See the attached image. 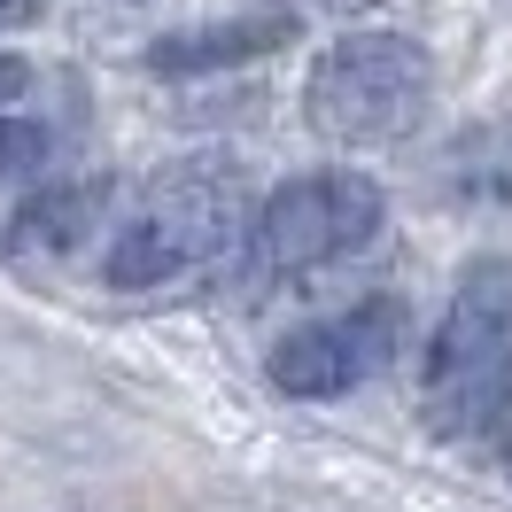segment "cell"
<instances>
[{
    "label": "cell",
    "instance_id": "obj_1",
    "mask_svg": "<svg viewBox=\"0 0 512 512\" xmlns=\"http://www.w3.org/2000/svg\"><path fill=\"white\" fill-rule=\"evenodd\" d=\"M249 218L256 202L233 163L218 156L171 163V171L117 194V225H109V249H101V288L156 295V288H179V280H202L225 256H241Z\"/></svg>",
    "mask_w": 512,
    "mask_h": 512
},
{
    "label": "cell",
    "instance_id": "obj_9",
    "mask_svg": "<svg viewBox=\"0 0 512 512\" xmlns=\"http://www.w3.org/2000/svg\"><path fill=\"white\" fill-rule=\"evenodd\" d=\"M24 86H32V70L16 63V55H0V109H8V101L24 94Z\"/></svg>",
    "mask_w": 512,
    "mask_h": 512
},
{
    "label": "cell",
    "instance_id": "obj_2",
    "mask_svg": "<svg viewBox=\"0 0 512 512\" xmlns=\"http://www.w3.org/2000/svg\"><path fill=\"white\" fill-rule=\"evenodd\" d=\"M505 396H512V256H474L435 342H427L419 404H427V427L481 435V427H497Z\"/></svg>",
    "mask_w": 512,
    "mask_h": 512
},
{
    "label": "cell",
    "instance_id": "obj_6",
    "mask_svg": "<svg viewBox=\"0 0 512 512\" xmlns=\"http://www.w3.org/2000/svg\"><path fill=\"white\" fill-rule=\"evenodd\" d=\"M117 194L125 187H109V179L39 194L32 210L8 225V264H16V272H39V280H63V272H78V264L101 272L109 225H117Z\"/></svg>",
    "mask_w": 512,
    "mask_h": 512
},
{
    "label": "cell",
    "instance_id": "obj_4",
    "mask_svg": "<svg viewBox=\"0 0 512 512\" xmlns=\"http://www.w3.org/2000/svg\"><path fill=\"white\" fill-rule=\"evenodd\" d=\"M381 218L388 202L365 171H311L256 202L241 264H249V280H303V272H326V264H350L357 249H373Z\"/></svg>",
    "mask_w": 512,
    "mask_h": 512
},
{
    "label": "cell",
    "instance_id": "obj_5",
    "mask_svg": "<svg viewBox=\"0 0 512 512\" xmlns=\"http://www.w3.org/2000/svg\"><path fill=\"white\" fill-rule=\"evenodd\" d=\"M404 334V311L396 303H365V311H342V319H319L288 334L272 350V388L280 396H303V404H326V396H350L388 365Z\"/></svg>",
    "mask_w": 512,
    "mask_h": 512
},
{
    "label": "cell",
    "instance_id": "obj_11",
    "mask_svg": "<svg viewBox=\"0 0 512 512\" xmlns=\"http://www.w3.org/2000/svg\"><path fill=\"white\" fill-rule=\"evenodd\" d=\"M319 8H334V16H365V8H381V0H319Z\"/></svg>",
    "mask_w": 512,
    "mask_h": 512
},
{
    "label": "cell",
    "instance_id": "obj_10",
    "mask_svg": "<svg viewBox=\"0 0 512 512\" xmlns=\"http://www.w3.org/2000/svg\"><path fill=\"white\" fill-rule=\"evenodd\" d=\"M47 0H0V32H16V24H32Z\"/></svg>",
    "mask_w": 512,
    "mask_h": 512
},
{
    "label": "cell",
    "instance_id": "obj_7",
    "mask_svg": "<svg viewBox=\"0 0 512 512\" xmlns=\"http://www.w3.org/2000/svg\"><path fill=\"white\" fill-rule=\"evenodd\" d=\"M288 32H295L288 8H264V16H249V24H218V32L171 39V47H156L148 63L156 70H210V63H233V55H256V47H280Z\"/></svg>",
    "mask_w": 512,
    "mask_h": 512
},
{
    "label": "cell",
    "instance_id": "obj_8",
    "mask_svg": "<svg viewBox=\"0 0 512 512\" xmlns=\"http://www.w3.org/2000/svg\"><path fill=\"white\" fill-rule=\"evenodd\" d=\"M39 156H47V132H39V125H24V117H8V109H0V187H8L16 171H32Z\"/></svg>",
    "mask_w": 512,
    "mask_h": 512
},
{
    "label": "cell",
    "instance_id": "obj_3",
    "mask_svg": "<svg viewBox=\"0 0 512 512\" xmlns=\"http://www.w3.org/2000/svg\"><path fill=\"white\" fill-rule=\"evenodd\" d=\"M427 101H435V70L404 32H342L319 55L311 86H303L311 132L334 140V148H396V140H412Z\"/></svg>",
    "mask_w": 512,
    "mask_h": 512
}]
</instances>
